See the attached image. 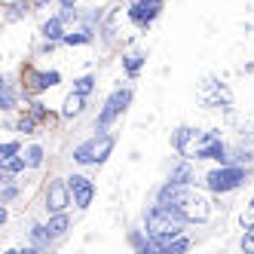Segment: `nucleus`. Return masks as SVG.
<instances>
[{
    "label": "nucleus",
    "instance_id": "obj_1",
    "mask_svg": "<svg viewBox=\"0 0 254 254\" xmlns=\"http://www.w3.org/2000/svg\"><path fill=\"white\" fill-rule=\"evenodd\" d=\"M248 172L245 166H236V162H221L217 169H211L205 175V190L208 193H217V196H224V193H233V190H239L245 181H248Z\"/></svg>",
    "mask_w": 254,
    "mask_h": 254
},
{
    "label": "nucleus",
    "instance_id": "obj_2",
    "mask_svg": "<svg viewBox=\"0 0 254 254\" xmlns=\"http://www.w3.org/2000/svg\"><path fill=\"white\" fill-rule=\"evenodd\" d=\"M111 150H114V135L98 132V135H92L89 141L74 147V162H80V166H101V162L111 156Z\"/></svg>",
    "mask_w": 254,
    "mask_h": 254
},
{
    "label": "nucleus",
    "instance_id": "obj_3",
    "mask_svg": "<svg viewBox=\"0 0 254 254\" xmlns=\"http://www.w3.org/2000/svg\"><path fill=\"white\" fill-rule=\"evenodd\" d=\"M172 208H178L181 217H184L187 224H205V221H208V214H211L208 199H205L202 193L190 190V184L181 187V193H178V199H175V205H172Z\"/></svg>",
    "mask_w": 254,
    "mask_h": 254
},
{
    "label": "nucleus",
    "instance_id": "obj_4",
    "mask_svg": "<svg viewBox=\"0 0 254 254\" xmlns=\"http://www.w3.org/2000/svg\"><path fill=\"white\" fill-rule=\"evenodd\" d=\"M132 89L129 86H123V89H114L111 95H107V101H104V107L98 111V120H95V129L98 132H107L111 129V123L117 120V117H123L126 111H129V104H132Z\"/></svg>",
    "mask_w": 254,
    "mask_h": 254
},
{
    "label": "nucleus",
    "instance_id": "obj_5",
    "mask_svg": "<svg viewBox=\"0 0 254 254\" xmlns=\"http://www.w3.org/2000/svg\"><path fill=\"white\" fill-rule=\"evenodd\" d=\"M162 6H166V0H132L129 3V19H132V25L138 31H147L159 19Z\"/></svg>",
    "mask_w": 254,
    "mask_h": 254
},
{
    "label": "nucleus",
    "instance_id": "obj_6",
    "mask_svg": "<svg viewBox=\"0 0 254 254\" xmlns=\"http://www.w3.org/2000/svg\"><path fill=\"white\" fill-rule=\"evenodd\" d=\"M22 80H25V92H28V95H40V92H46V89L59 86V83H62V74H59V70L25 67V70H22Z\"/></svg>",
    "mask_w": 254,
    "mask_h": 254
},
{
    "label": "nucleus",
    "instance_id": "obj_7",
    "mask_svg": "<svg viewBox=\"0 0 254 254\" xmlns=\"http://www.w3.org/2000/svg\"><path fill=\"white\" fill-rule=\"evenodd\" d=\"M74 202V193H70V184L62 178L49 181L46 184V214H56V211H67V205Z\"/></svg>",
    "mask_w": 254,
    "mask_h": 254
},
{
    "label": "nucleus",
    "instance_id": "obj_8",
    "mask_svg": "<svg viewBox=\"0 0 254 254\" xmlns=\"http://www.w3.org/2000/svg\"><path fill=\"white\" fill-rule=\"evenodd\" d=\"M67 184H70V193H74V205H77L80 211L92 205V199H95V184H92L86 175H70Z\"/></svg>",
    "mask_w": 254,
    "mask_h": 254
},
{
    "label": "nucleus",
    "instance_id": "obj_9",
    "mask_svg": "<svg viewBox=\"0 0 254 254\" xmlns=\"http://www.w3.org/2000/svg\"><path fill=\"white\" fill-rule=\"evenodd\" d=\"M196 141H199V132L190 129V126H181V129H175V135H172V147L181 156H187L190 153V144H193V153H196Z\"/></svg>",
    "mask_w": 254,
    "mask_h": 254
},
{
    "label": "nucleus",
    "instance_id": "obj_10",
    "mask_svg": "<svg viewBox=\"0 0 254 254\" xmlns=\"http://www.w3.org/2000/svg\"><path fill=\"white\" fill-rule=\"evenodd\" d=\"M196 159H214V162H230V147L217 138V141H211V144H202L196 153H193Z\"/></svg>",
    "mask_w": 254,
    "mask_h": 254
},
{
    "label": "nucleus",
    "instance_id": "obj_11",
    "mask_svg": "<svg viewBox=\"0 0 254 254\" xmlns=\"http://www.w3.org/2000/svg\"><path fill=\"white\" fill-rule=\"evenodd\" d=\"M64 22H62V15H49V19L40 25V37L49 40V43H62L64 40Z\"/></svg>",
    "mask_w": 254,
    "mask_h": 254
},
{
    "label": "nucleus",
    "instance_id": "obj_12",
    "mask_svg": "<svg viewBox=\"0 0 254 254\" xmlns=\"http://www.w3.org/2000/svg\"><path fill=\"white\" fill-rule=\"evenodd\" d=\"M28 239H31V245L37 248V251H49L52 242H56V236H52V230H49L46 224H34V227L28 230Z\"/></svg>",
    "mask_w": 254,
    "mask_h": 254
},
{
    "label": "nucleus",
    "instance_id": "obj_13",
    "mask_svg": "<svg viewBox=\"0 0 254 254\" xmlns=\"http://www.w3.org/2000/svg\"><path fill=\"white\" fill-rule=\"evenodd\" d=\"M86 98H89V95L70 92V95L64 98V104H62V117H64V120H77V117L86 111Z\"/></svg>",
    "mask_w": 254,
    "mask_h": 254
},
{
    "label": "nucleus",
    "instance_id": "obj_14",
    "mask_svg": "<svg viewBox=\"0 0 254 254\" xmlns=\"http://www.w3.org/2000/svg\"><path fill=\"white\" fill-rule=\"evenodd\" d=\"M169 181H175V184H193V181H196V169H193V162H187V159H178L175 166H172V175H169Z\"/></svg>",
    "mask_w": 254,
    "mask_h": 254
},
{
    "label": "nucleus",
    "instance_id": "obj_15",
    "mask_svg": "<svg viewBox=\"0 0 254 254\" xmlns=\"http://www.w3.org/2000/svg\"><path fill=\"white\" fill-rule=\"evenodd\" d=\"M46 227L52 230V236H56V239H62V236L70 230V217H67V211H56V214H49V217H46Z\"/></svg>",
    "mask_w": 254,
    "mask_h": 254
},
{
    "label": "nucleus",
    "instance_id": "obj_16",
    "mask_svg": "<svg viewBox=\"0 0 254 254\" xmlns=\"http://www.w3.org/2000/svg\"><path fill=\"white\" fill-rule=\"evenodd\" d=\"M230 162L251 169V166H254V144H239L236 150H230Z\"/></svg>",
    "mask_w": 254,
    "mask_h": 254
},
{
    "label": "nucleus",
    "instance_id": "obj_17",
    "mask_svg": "<svg viewBox=\"0 0 254 254\" xmlns=\"http://www.w3.org/2000/svg\"><path fill=\"white\" fill-rule=\"evenodd\" d=\"M181 187H184V184H175V181H166V184H162V187L156 190V202H159V205H175V199H178Z\"/></svg>",
    "mask_w": 254,
    "mask_h": 254
},
{
    "label": "nucleus",
    "instance_id": "obj_18",
    "mask_svg": "<svg viewBox=\"0 0 254 254\" xmlns=\"http://www.w3.org/2000/svg\"><path fill=\"white\" fill-rule=\"evenodd\" d=\"M25 169H28V162H25V156H22V153H19V156H6V159H0V172L9 175V178L22 175Z\"/></svg>",
    "mask_w": 254,
    "mask_h": 254
},
{
    "label": "nucleus",
    "instance_id": "obj_19",
    "mask_svg": "<svg viewBox=\"0 0 254 254\" xmlns=\"http://www.w3.org/2000/svg\"><path fill=\"white\" fill-rule=\"evenodd\" d=\"M144 67V52H129V56H123V70L126 77H138Z\"/></svg>",
    "mask_w": 254,
    "mask_h": 254
},
{
    "label": "nucleus",
    "instance_id": "obj_20",
    "mask_svg": "<svg viewBox=\"0 0 254 254\" xmlns=\"http://www.w3.org/2000/svg\"><path fill=\"white\" fill-rule=\"evenodd\" d=\"M15 101H19V92L12 89L9 80H3L0 83V107H3V111H15Z\"/></svg>",
    "mask_w": 254,
    "mask_h": 254
},
{
    "label": "nucleus",
    "instance_id": "obj_21",
    "mask_svg": "<svg viewBox=\"0 0 254 254\" xmlns=\"http://www.w3.org/2000/svg\"><path fill=\"white\" fill-rule=\"evenodd\" d=\"M31 9H34L31 0H15V3H9V6H6V19H9V22H19V19H25Z\"/></svg>",
    "mask_w": 254,
    "mask_h": 254
},
{
    "label": "nucleus",
    "instance_id": "obj_22",
    "mask_svg": "<svg viewBox=\"0 0 254 254\" xmlns=\"http://www.w3.org/2000/svg\"><path fill=\"white\" fill-rule=\"evenodd\" d=\"M92 34L95 31H89V28H80V31H70V34H64V46H83V43H92Z\"/></svg>",
    "mask_w": 254,
    "mask_h": 254
},
{
    "label": "nucleus",
    "instance_id": "obj_23",
    "mask_svg": "<svg viewBox=\"0 0 254 254\" xmlns=\"http://www.w3.org/2000/svg\"><path fill=\"white\" fill-rule=\"evenodd\" d=\"M37 126H40V120L37 117H34L31 111H25L19 120H15V132H25V135H34V132H37Z\"/></svg>",
    "mask_w": 254,
    "mask_h": 254
},
{
    "label": "nucleus",
    "instance_id": "obj_24",
    "mask_svg": "<svg viewBox=\"0 0 254 254\" xmlns=\"http://www.w3.org/2000/svg\"><path fill=\"white\" fill-rule=\"evenodd\" d=\"M22 156H25V162H28V169H40V166H43V147H40V144H31V147H25Z\"/></svg>",
    "mask_w": 254,
    "mask_h": 254
},
{
    "label": "nucleus",
    "instance_id": "obj_25",
    "mask_svg": "<svg viewBox=\"0 0 254 254\" xmlns=\"http://www.w3.org/2000/svg\"><path fill=\"white\" fill-rule=\"evenodd\" d=\"M95 89V77L92 74H83L80 80H74V92H80V95H89Z\"/></svg>",
    "mask_w": 254,
    "mask_h": 254
},
{
    "label": "nucleus",
    "instance_id": "obj_26",
    "mask_svg": "<svg viewBox=\"0 0 254 254\" xmlns=\"http://www.w3.org/2000/svg\"><path fill=\"white\" fill-rule=\"evenodd\" d=\"M28 111L37 117L40 123H49V120H52V114L46 111V104H43V101H31V104H28Z\"/></svg>",
    "mask_w": 254,
    "mask_h": 254
},
{
    "label": "nucleus",
    "instance_id": "obj_27",
    "mask_svg": "<svg viewBox=\"0 0 254 254\" xmlns=\"http://www.w3.org/2000/svg\"><path fill=\"white\" fill-rule=\"evenodd\" d=\"M190 245H193V242H190V236H184V233H181L178 239H175V242L169 245V251H166V254H181V251H187Z\"/></svg>",
    "mask_w": 254,
    "mask_h": 254
},
{
    "label": "nucleus",
    "instance_id": "obj_28",
    "mask_svg": "<svg viewBox=\"0 0 254 254\" xmlns=\"http://www.w3.org/2000/svg\"><path fill=\"white\" fill-rule=\"evenodd\" d=\"M15 196H19V187H15V181H6V184H3V193H0V202H12V199Z\"/></svg>",
    "mask_w": 254,
    "mask_h": 254
},
{
    "label": "nucleus",
    "instance_id": "obj_29",
    "mask_svg": "<svg viewBox=\"0 0 254 254\" xmlns=\"http://www.w3.org/2000/svg\"><path fill=\"white\" fill-rule=\"evenodd\" d=\"M22 153V144L19 141H6L3 147H0V159H6V156H19Z\"/></svg>",
    "mask_w": 254,
    "mask_h": 254
},
{
    "label": "nucleus",
    "instance_id": "obj_30",
    "mask_svg": "<svg viewBox=\"0 0 254 254\" xmlns=\"http://www.w3.org/2000/svg\"><path fill=\"white\" fill-rule=\"evenodd\" d=\"M242 251L254 254V227H248V230H245V236H242Z\"/></svg>",
    "mask_w": 254,
    "mask_h": 254
},
{
    "label": "nucleus",
    "instance_id": "obj_31",
    "mask_svg": "<svg viewBox=\"0 0 254 254\" xmlns=\"http://www.w3.org/2000/svg\"><path fill=\"white\" fill-rule=\"evenodd\" d=\"M31 3H34V9H46L52 0H31Z\"/></svg>",
    "mask_w": 254,
    "mask_h": 254
},
{
    "label": "nucleus",
    "instance_id": "obj_32",
    "mask_svg": "<svg viewBox=\"0 0 254 254\" xmlns=\"http://www.w3.org/2000/svg\"><path fill=\"white\" fill-rule=\"evenodd\" d=\"M62 6H77V0H59Z\"/></svg>",
    "mask_w": 254,
    "mask_h": 254
}]
</instances>
